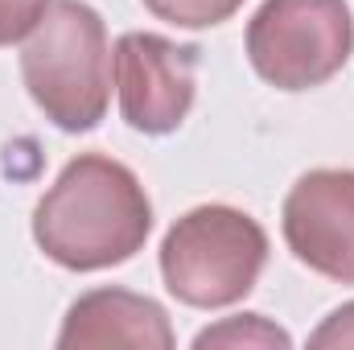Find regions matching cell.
<instances>
[{
    "mask_svg": "<svg viewBox=\"0 0 354 350\" xmlns=\"http://www.w3.org/2000/svg\"><path fill=\"white\" fill-rule=\"evenodd\" d=\"M153 231V202L124 161L79 153L33 206V243L66 272L128 264Z\"/></svg>",
    "mask_w": 354,
    "mask_h": 350,
    "instance_id": "obj_1",
    "label": "cell"
},
{
    "mask_svg": "<svg viewBox=\"0 0 354 350\" xmlns=\"http://www.w3.org/2000/svg\"><path fill=\"white\" fill-rule=\"evenodd\" d=\"M21 79L41 116L62 132H91L107 116V25L83 0H50L21 50Z\"/></svg>",
    "mask_w": 354,
    "mask_h": 350,
    "instance_id": "obj_2",
    "label": "cell"
},
{
    "mask_svg": "<svg viewBox=\"0 0 354 350\" xmlns=\"http://www.w3.org/2000/svg\"><path fill=\"white\" fill-rule=\"evenodd\" d=\"M268 264V231L243 210L210 202L177 219L161 239L165 288L189 309L239 305Z\"/></svg>",
    "mask_w": 354,
    "mask_h": 350,
    "instance_id": "obj_3",
    "label": "cell"
},
{
    "mask_svg": "<svg viewBox=\"0 0 354 350\" xmlns=\"http://www.w3.org/2000/svg\"><path fill=\"white\" fill-rule=\"evenodd\" d=\"M354 54L346 0H264L248 21V62L276 91L330 83Z\"/></svg>",
    "mask_w": 354,
    "mask_h": 350,
    "instance_id": "obj_4",
    "label": "cell"
},
{
    "mask_svg": "<svg viewBox=\"0 0 354 350\" xmlns=\"http://www.w3.org/2000/svg\"><path fill=\"white\" fill-rule=\"evenodd\" d=\"M115 91L120 116L145 136L177 132L194 107L198 46H177L161 33L132 29L115 42Z\"/></svg>",
    "mask_w": 354,
    "mask_h": 350,
    "instance_id": "obj_5",
    "label": "cell"
},
{
    "mask_svg": "<svg viewBox=\"0 0 354 350\" xmlns=\"http://www.w3.org/2000/svg\"><path fill=\"white\" fill-rule=\"evenodd\" d=\"M284 243L309 272L354 284V169H309L284 198Z\"/></svg>",
    "mask_w": 354,
    "mask_h": 350,
    "instance_id": "obj_6",
    "label": "cell"
},
{
    "mask_svg": "<svg viewBox=\"0 0 354 350\" xmlns=\"http://www.w3.org/2000/svg\"><path fill=\"white\" fill-rule=\"evenodd\" d=\"M169 313L140 293L128 288H91L83 293L58 330V347H140V350H174Z\"/></svg>",
    "mask_w": 354,
    "mask_h": 350,
    "instance_id": "obj_7",
    "label": "cell"
},
{
    "mask_svg": "<svg viewBox=\"0 0 354 350\" xmlns=\"http://www.w3.org/2000/svg\"><path fill=\"white\" fill-rule=\"evenodd\" d=\"M206 347H256V350H288L292 338L288 330H280L276 322H268L264 313H239V317H227L218 326H206L198 338H194V350Z\"/></svg>",
    "mask_w": 354,
    "mask_h": 350,
    "instance_id": "obj_8",
    "label": "cell"
},
{
    "mask_svg": "<svg viewBox=\"0 0 354 350\" xmlns=\"http://www.w3.org/2000/svg\"><path fill=\"white\" fill-rule=\"evenodd\" d=\"M145 8L177 29H210L231 21L243 8V0H145Z\"/></svg>",
    "mask_w": 354,
    "mask_h": 350,
    "instance_id": "obj_9",
    "label": "cell"
},
{
    "mask_svg": "<svg viewBox=\"0 0 354 350\" xmlns=\"http://www.w3.org/2000/svg\"><path fill=\"white\" fill-rule=\"evenodd\" d=\"M50 0H0V46H12L33 33Z\"/></svg>",
    "mask_w": 354,
    "mask_h": 350,
    "instance_id": "obj_10",
    "label": "cell"
},
{
    "mask_svg": "<svg viewBox=\"0 0 354 350\" xmlns=\"http://www.w3.org/2000/svg\"><path fill=\"white\" fill-rule=\"evenodd\" d=\"M309 347L326 350V347H354V301H346L342 309H334L313 334H309Z\"/></svg>",
    "mask_w": 354,
    "mask_h": 350,
    "instance_id": "obj_11",
    "label": "cell"
}]
</instances>
